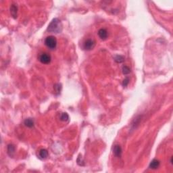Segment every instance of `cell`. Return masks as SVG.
I'll use <instances>...</instances> for the list:
<instances>
[{"mask_svg":"<svg viewBox=\"0 0 173 173\" xmlns=\"http://www.w3.org/2000/svg\"><path fill=\"white\" fill-rule=\"evenodd\" d=\"M47 31L50 33H60L62 31V24L58 18H54L49 24Z\"/></svg>","mask_w":173,"mask_h":173,"instance_id":"1","label":"cell"},{"mask_svg":"<svg viewBox=\"0 0 173 173\" xmlns=\"http://www.w3.org/2000/svg\"><path fill=\"white\" fill-rule=\"evenodd\" d=\"M45 45L50 49H54L57 46V40L54 36H49L47 37L45 40Z\"/></svg>","mask_w":173,"mask_h":173,"instance_id":"2","label":"cell"},{"mask_svg":"<svg viewBox=\"0 0 173 173\" xmlns=\"http://www.w3.org/2000/svg\"><path fill=\"white\" fill-rule=\"evenodd\" d=\"M39 61L41 62L42 64H47L50 63L51 62V56L49 54L44 53L42 54L41 56H39Z\"/></svg>","mask_w":173,"mask_h":173,"instance_id":"3","label":"cell"},{"mask_svg":"<svg viewBox=\"0 0 173 173\" xmlns=\"http://www.w3.org/2000/svg\"><path fill=\"white\" fill-rule=\"evenodd\" d=\"M95 41L92 39H87L86 41H85L84 43V49L86 50H91L93 49L95 47Z\"/></svg>","mask_w":173,"mask_h":173,"instance_id":"4","label":"cell"},{"mask_svg":"<svg viewBox=\"0 0 173 173\" xmlns=\"http://www.w3.org/2000/svg\"><path fill=\"white\" fill-rule=\"evenodd\" d=\"M113 153L116 157L120 158L121 155H122V148L119 145H116L114 148V150H113Z\"/></svg>","mask_w":173,"mask_h":173,"instance_id":"5","label":"cell"},{"mask_svg":"<svg viewBox=\"0 0 173 173\" xmlns=\"http://www.w3.org/2000/svg\"><path fill=\"white\" fill-rule=\"evenodd\" d=\"M98 35L102 40H105L108 38V32L104 28H101L98 31Z\"/></svg>","mask_w":173,"mask_h":173,"instance_id":"6","label":"cell"},{"mask_svg":"<svg viewBox=\"0 0 173 173\" xmlns=\"http://www.w3.org/2000/svg\"><path fill=\"white\" fill-rule=\"evenodd\" d=\"M160 163L159 162V160H153L151 162H150V168H151V169H157V168L160 166Z\"/></svg>","mask_w":173,"mask_h":173,"instance_id":"7","label":"cell"},{"mask_svg":"<svg viewBox=\"0 0 173 173\" xmlns=\"http://www.w3.org/2000/svg\"><path fill=\"white\" fill-rule=\"evenodd\" d=\"M17 10H18V8H17V6H16L15 5H11L10 7V12L12 16V17L14 18H17Z\"/></svg>","mask_w":173,"mask_h":173,"instance_id":"8","label":"cell"},{"mask_svg":"<svg viewBox=\"0 0 173 173\" xmlns=\"http://www.w3.org/2000/svg\"><path fill=\"white\" fill-rule=\"evenodd\" d=\"M24 125L28 128H32L34 126V121L32 118H26L24 120Z\"/></svg>","mask_w":173,"mask_h":173,"instance_id":"9","label":"cell"},{"mask_svg":"<svg viewBox=\"0 0 173 173\" xmlns=\"http://www.w3.org/2000/svg\"><path fill=\"white\" fill-rule=\"evenodd\" d=\"M39 156L41 159H45L48 156V151L45 149H42L39 151Z\"/></svg>","mask_w":173,"mask_h":173,"instance_id":"10","label":"cell"},{"mask_svg":"<svg viewBox=\"0 0 173 173\" xmlns=\"http://www.w3.org/2000/svg\"><path fill=\"white\" fill-rule=\"evenodd\" d=\"M8 153L10 156H13L15 153V147L13 145H9L8 146Z\"/></svg>","mask_w":173,"mask_h":173,"instance_id":"11","label":"cell"},{"mask_svg":"<svg viewBox=\"0 0 173 173\" xmlns=\"http://www.w3.org/2000/svg\"><path fill=\"white\" fill-rule=\"evenodd\" d=\"M54 89H55V91L56 92V93L59 94L61 91L62 85L60 84H56L54 85Z\"/></svg>","mask_w":173,"mask_h":173,"instance_id":"12","label":"cell"},{"mask_svg":"<svg viewBox=\"0 0 173 173\" xmlns=\"http://www.w3.org/2000/svg\"><path fill=\"white\" fill-rule=\"evenodd\" d=\"M114 60L116 62H118V63H121V62H122L124 61V58H123V56H116L114 58Z\"/></svg>","mask_w":173,"mask_h":173,"instance_id":"13","label":"cell"},{"mask_svg":"<svg viewBox=\"0 0 173 173\" xmlns=\"http://www.w3.org/2000/svg\"><path fill=\"white\" fill-rule=\"evenodd\" d=\"M122 72L124 74H128L130 72V69L127 66H124L122 67Z\"/></svg>","mask_w":173,"mask_h":173,"instance_id":"14","label":"cell"},{"mask_svg":"<svg viewBox=\"0 0 173 173\" xmlns=\"http://www.w3.org/2000/svg\"><path fill=\"white\" fill-rule=\"evenodd\" d=\"M60 118H61V120H62V121H65V122H66V121H67V120H68L69 116L67 113H62L61 115V117H60Z\"/></svg>","mask_w":173,"mask_h":173,"instance_id":"15","label":"cell"},{"mask_svg":"<svg viewBox=\"0 0 173 173\" xmlns=\"http://www.w3.org/2000/svg\"><path fill=\"white\" fill-rule=\"evenodd\" d=\"M129 78H126L123 81V82H122V85L124 86H127L128 85V84H129Z\"/></svg>","mask_w":173,"mask_h":173,"instance_id":"16","label":"cell"}]
</instances>
